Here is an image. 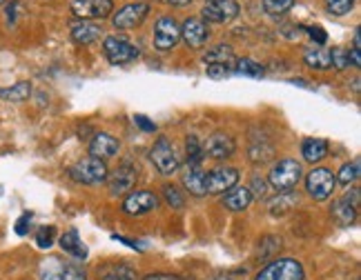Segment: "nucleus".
Segmentation results:
<instances>
[{
	"instance_id": "aec40b11",
	"label": "nucleus",
	"mask_w": 361,
	"mask_h": 280,
	"mask_svg": "<svg viewBox=\"0 0 361 280\" xmlns=\"http://www.w3.org/2000/svg\"><path fill=\"white\" fill-rule=\"evenodd\" d=\"M61 249L67 256H72L74 260H85L87 258V247L80 241V236L76 229H69L61 236Z\"/></svg>"
},
{
	"instance_id": "473e14b6",
	"label": "nucleus",
	"mask_w": 361,
	"mask_h": 280,
	"mask_svg": "<svg viewBox=\"0 0 361 280\" xmlns=\"http://www.w3.org/2000/svg\"><path fill=\"white\" fill-rule=\"evenodd\" d=\"M163 198H165V203H168L172 209H183L185 207L183 193H180L178 187H174V185H165L163 187Z\"/></svg>"
},
{
	"instance_id": "49530a36",
	"label": "nucleus",
	"mask_w": 361,
	"mask_h": 280,
	"mask_svg": "<svg viewBox=\"0 0 361 280\" xmlns=\"http://www.w3.org/2000/svg\"><path fill=\"white\" fill-rule=\"evenodd\" d=\"M353 89H355V91L359 94V78H355V82H353Z\"/></svg>"
},
{
	"instance_id": "cd10ccee",
	"label": "nucleus",
	"mask_w": 361,
	"mask_h": 280,
	"mask_svg": "<svg viewBox=\"0 0 361 280\" xmlns=\"http://www.w3.org/2000/svg\"><path fill=\"white\" fill-rule=\"evenodd\" d=\"M30 96H32V85L27 80L16 82V85H11V87L0 89V98H3V101H9V103H25Z\"/></svg>"
},
{
	"instance_id": "f03ea898",
	"label": "nucleus",
	"mask_w": 361,
	"mask_h": 280,
	"mask_svg": "<svg viewBox=\"0 0 361 280\" xmlns=\"http://www.w3.org/2000/svg\"><path fill=\"white\" fill-rule=\"evenodd\" d=\"M67 174H69V178L76 180V183H80V185H101V183H105L107 176H109L105 160L92 158V156L76 160L67 170Z\"/></svg>"
},
{
	"instance_id": "5701e85b",
	"label": "nucleus",
	"mask_w": 361,
	"mask_h": 280,
	"mask_svg": "<svg viewBox=\"0 0 361 280\" xmlns=\"http://www.w3.org/2000/svg\"><path fill=\"white\" fill-rule=\"evenodd\" d=\"M203 63L205 65H228V67H234L237 58H234V51H232L230 45H216V47L205 51Z\"/></svg>"
},
{
	"instance_id": "20e7f679",
	"label": "nucleus",
	"mask_w": 361,
	"mask_h": 280,
	"mask_svg": "<svg viewBox=\"0 0 361 280\" xmlns=\"http://www.w3.org/2000/svg\"><path fill=\"white\" fill-rule=\"evenodd\" d=\"M303 278H305L303 265L295 258L272 260L255 276V280H303Z\"/></svg>"
},
{
	"instance_id": "a19ab883",
	"label": "nucleus",
	"mask_w": 361,
	"mask_h": 280,
	"mask_svg": "<svg viewBox=\"0 0 361 280\" xmlns=\"http://www.w3.org/2000/svg\"><path fill=\"white\" fill-rule=\"evenodd\" d=\"M30 222H32V214L20 216L18 222H16V234H18V236H25L27 231H30Z\"/></svg>"
},
{
	"instance_id": "79ce46f5",
	"label": "nucleus",
	"mask_w": 361,
	"mask_h": 280,
	"mask_svg": "<svg viewBox=\"0 0 361 280\" xmlns=\"http://www.w3.org/2000/svg\"><path fill=\"white\" fill-rule=\"evenodd\" d=\"M308 34H310V38L314 40V43H319V45H324L326 40H328V36H326V32L322 30V27H308Z\"/></svg>"
},
{
	"instance_id": "412c9836",
	"label": "nucleus",
	"mask_w": 361,
	"mask_h": 280,
	"mask_svg": "<svg viewBox=\"0 0 361 280\" xmlns=\"http://www.w3.org/2000/svg\"><path fill=\"white\" fill-rule=\"evenodd\" d=\"M301 153H303V160H308L312 165L322 163L328 156V140H324V138H308V140H303Z\"/></svg>"
},
{
	"instance_id": "a878e982",
	"label": "nucleus",
	"mask_w": 361,
	"mask_h": 280,
	"mask_svg": "<svg viewBox=\"0 0 361 280\" xmlns=\"http://www.w3.org/2000/svg\"><path fill=\"white\" fill-rule=\"evenodd\" d=\"M297 203L299 201L290 191H279V196H274V198L268 203V209L272 212V216H283L288 212H293Z\"/></svg>"
},
{
	"instance_id": "7ed1b4c3",
	"label": "nucleus",
	"mask_w": 361,
	"mask_h": 280,
	"mask_svg": "<svg viewBox=\"0 0 361 280\" xmlns=\"http://www.w3.org/2000/svg\"><path fill=\"white\" fill-rule=\"evenodd\" d=\"M301 176H303L301 163H297L295 158H283L272 167V172L268 176V185L274 187L276 191H293L301 183Z\"/></svg>"
},
{
	"instance_id": "bb28decb",
	"label": "nucleus",
	"mask_w": 361,
	"mask_h": 280,
	"mask_svg": "<svg viewBox=\"0 0 361 280\" xmlns=\"http://www.w3.org/2000/svg\"><path fill=\"white\" fill-rule=\"evenodd\" d=\"M185 160H188L190 170H194V167H201V163L205 160L203 143L197 136H188V140H185Z\"/></svg>"
},
{
	"instance_id": "f257e3e1",
	"label": "nucleus",
	"mask_w": 361,
	"mask_h": 280,
	"mask_svg": "<svg viewBox=\"0 0 361 280\" xmlns=\"http://www.w3.org/2000/svg\"><path fill=\"white\" fill-rule=\"evenodd\" d=\"M40 280H85V269L76 260H65V258H47L40 262L38 267Z\"/></svg>"
},
{
	"instance_id": "c03bdc74",
	"label": "nucleus",
	"mask_w": 361,
	"mask_h": 280,
	"mask_svg": "<svg viewBox=\"0 0 361 280\" xmlns=\"http://www.w3.org/2000/svg\"><path fill=\"white\" fill-rule=\"evenodd\" d=\"M18 9H20V7H18V3H11V5L7 7V20H9V25L16 23V18H18L16 13H18Z\"/></svg>"
},
{
	"instance_id": "37998d69",
	"label": "nucleus",
	"mask_w": 361,
	"mask_h": 280,
	"mask_svg": "<svg viewBox=\"0 0 361 280\" xmlns=\"http://www.w3.org/2000/svg\"><path fill=\"white\" fill-rule=\"evenodd\" d=\"M143 280H185V278H180L176 274H149Z\"/></svg>"
},
{
	"instance_id": "6ab92c4d",
	"label": "nucleus",
	"mask_w": 361,
	"mask_h": 280,
	"mask_svg": "<svg viewBox=\"0 0 361 280\" xmlns=\"http://www.w3.org/2000/svg\"><path fill=\"white\" fill-rule=\"evenodd\" d=\"M69 34H72V40L76 45H92L94 40L101 38V27L92 23V20H74L69 25Z\"/></svg>"
},
{
	"instance_id": "4468645a",
	"label": "nucleus",
	"mask_w": 361,
	"mask_h": 280,
	"mask_svg": "<svg viewBox=\"0 0 361 280\" xmlns=\"http://www.w3.org/2000/svg\"><path fill=\"white\" fill-rule=\"evenodd\" d=\"M180 40V27L172 16H161L154 25V47L159 51L172 49Z\"/></svg>"
},
{
	"instance_id": "9b49d317",
	"label": "nucleus",
	"mask_w": 361,
	"mask_h": 280,
	"mask_svg": "<svg viewBox=\"0 0 361 280\" xmlns=\"http://www.w3.org/2000/svg\"><path fill=\"white\" fill-rule=\"evenodd\" d=\"M159 207V196L149 189H138L130 191V196L123 203V212L128 216H145L149 212H154Z\"/></svg>"
},
{
	"instance_id": "72a5a7b5",
	"label": "nucleus",
	"mask_w": 361,
	"mask_h": 280,
	"mask_svg": "<svg viewBox=\"0 0 361 280\" xmlns=\"http://www.w3.org/2000/svg\"><path fill=\"white\" fill-rule=\"evenodd\" d=\"M279 249H281V238L266 236V238H263V241L259 243V256H261V258H270V256H274Z\"/></svg>"
},
{
	"instance_id": "e433bc0d",
	"label": "nucleus",
	"mask_w": 361,
	"mask_h": 280,
	"mask_svg": "<svg viewBox=\"0 0 361 280\" xmlns=\"http://www.w3.org/2000/svg\"><path fill=\"white\" fill-rule=\"evenodd\" d=\"M205 74L212 80H226L234 74V67L228 65H205Z\"/></svg>"
},
{
	"instance_id": "c9c22d12",
	"label": "nucleus",
	"mask_w": 361,
	"mask_h": 280,
	"mask_svg": "<svg viewBox=\"0 0 361 280\" xmlns=\"http://www.w3.org/2000/svg\"><path fill=\"white\" fill-rule=\"evenodd\" d=\"M330 65L337 69V72H343V69H348L350 67V56L345 49L341 47H335L330 51Z\"/></svg>"
},
{
	"instance_id": "7c9ffc66",
	"label": "nucleus",
	"mask_w": 361,
	"mask_h": 280,
	"mask_svg": "<svg viewBox=\"0 0 361 280\" xmlns=\"http://www.w3.org/2000/svg\"><path fill=\"white\" fill-rule=\"evenodd\" d=\"M295 5V0H263V9L266 13H270L272 18H279L283 16L286 11H290Z\"/></svg>"
},
{
	"instance_id": "2f4dec72",
	"label": "nucleus",
	"mask_w": 361,
	"mask_h": 280,
	"mask_svg": "<svg viewBox=\"0 0 361 280\" xmlns=\"http://www.w3.org/2000/svg\"><path fill=\"white\" fill-rule=\"evenodd\" d=\"M359 170H361V163L359 160H353V163H345L343 167H341V172H339V183L341 185H350V183H355V180L359 178Z\"/></svg>"
},
{
	"instance_id": "dca6fc26",
	"label": "nucleus",
	"mask_w": 361,
	"mask_h": 280,
	"mask_svg": "<svg viewBox=\"0 0 361 280\" xmlns=\"http://www.w3.org/2000/svg\"><path fill=\"white\" fill-rule=\"evenodd\" d=\"M237 151V143H234V138L224 134V132H216L212 134L210 138L203 143V153L205 158H212V160H226L230 158L232 153Z\"/></svg>"
},
{
	"instance_id": "de8ad7c7",
	"label": "nucleus",
	"mask_w": 361,
	"mask_h": 280,
	"mask_svg": "<svg viewBox=\"0 0 361 280\" xmlns=\"http://www.w3.org/2000/svg\"><path fill=\"white\" fill-rule=\"evenodd\" d=\"M214 280H228V278H214Z\"/></svg>"
},
{
	"instance_id": "b1692460",
	"label": "nucleus",
	"mask_w": 361,
	"mask_h": 280,
	"mask_svg": "<svg viewBox=\"0 0 361 280\" xmlns=\"http://www.w3.org/2000/svg\"><path fill=\"white\" fill-rule=\"evenodd\" d=\"M183 187L188 189V193L197 196V198H201V196H207L205 193V172L201 170V167L188 170V174L183 176Z\"/></svg>"
},
{
	"instance_id": "4be33fe9",
	"label": "nucleus",
	"mask_w": 361,
	"mask_h": 280,
	"mask_svg": "<svg viewBox=\"0 0 361 280\" xmlns=\"http://www.w3.org/2000/svg\"><path fill=\"white\" fill-rule=\"evenodd\" d=\"M250 203H252V193H250L247 187H232L224 198V205L230 209V212H237V214L247 209Z\"/></svg>"
},
{
	"instance_id": "0eeeda50",
	"label": "nucleus",
	"mask_w": 361,
	"mask_h": 280,
	"mask_svg": "<svg viewBox=\"0 0 361 280\" xmlns=\"http://www.w3.org/2000/svg\"><path fill=\"white\" fill-rule=\"evenodd\" d=\"M103 51H105V58L112 63V65H128L132 61L138 58V47H134L130 40L118 38V36H107L105 43H103Z\"/></svg>"
},
{
	"instance_id": "ea45409f",
	"label": "nucleus",
	"mask_w": 361,
	"mask_h": 280,
	"mask_svg": "<svg viewBox=\"0 0 361 280\" xmlns=\"http://www.w3.org/2000/svg\"><path fill=\"white\" fill-rule=\"evenodd\" d=\"M134 122H136V127H141V129L147 132V134H154V132H157V125L152 122L147 116H141V114H138V116H134Z\"/></svg>"
},
{
	"instance_id": "f8f14e48",
	"label": "nucleus",
	"mask_w": 361,
	"mask_h": 280,
	"mask_svg": "<svg viewBox=\"0 0 361 280\" xmlns=\"http://www.w3.org/2000/svg\"><path fill=\"white\" fill-rule=\"evenodd\" d=\"M72 11L78 20H103L114 11V3L112 0H74Z\"/></svg>"
},
{
	"instance_id": "ddd939ff",
	"label": "nucleus",
	"mask_w": 361,
	"mask_h": 280,
	"mask_svg": "<svg viewBox=\"0 0 361 280\" xmlns=\"http://www.w3.org/2000/svg\"><path fill=\"white\" fill-rule=\"evenodd\" d=\"M332 218H335L341 227H348L357 220V214H359V189H353L343 196V198L332 203V209H330Z\"/></svg>"
},
{
	"instance_id": "393cba45",
	"label": "nucleus",
	"mask_w": 361,
	"mask_h": 280,
	"mask_svg": "<svg viewBox=\"0 0 361 280\" xmlns=\"http://www.w3.org/2000/svg\"><path fill=\"white\" fill-rule=\"evenodd\" d=\"M303 63L308 65L310 69H317V72H328V69L332 67L330 65V51L319 49V47L305 51L303 53Z\"/></svg>"
},
{
	"instance_id": "423d86ee",
	"label": "nucleus",
	"mask_w": 361,
	"mask_h": 280,
	"mask_svg": "<svg viewBox=\"0 0 361 280\" xmlns=\"http://www.w3.org/2000/svg\"><path fill=\"white\" fill-rule=\"evenodd\" d=\"M149 160L163 176L174 174L178 170V165H180L174 145L170 143V138H165V136H161L154 143V147L149 149Z\"/></svg>"
},
{
	"instance_id": "f704fd0d",
	"label": "nucleus",
	"mask_w": 361,
	"mask_h": 280,
	"mask_svg": "<svg viewBox=\"0 0 361 280\" xmlns=\"http://www.w3.org/2000/svg\"><path fill=\"white\" fill-rule=\"evenodd\" d=\"M355 3L357 0H326V7L332 16H345V13L353 11Z\"/></svg>"
},
{
	"instance_id": "1a4fd4ad",
	"label": "nucleus",
	"mask_w": 361,
	"mask_h": 280,
	"mask_svg": "<svg viewBox=\"0 0 361 280\" xmlns=\"http://www.w3.org/2000/svg\"><path fill=\"white\" fill-rule=\"evenodd\" d=\"M201 16H203L201 20L205 23L224 25L239 16V5H237V0H205Z\"/></svg>"
},
{
	"instance_id": "58836bf2",
	"label": "nucleus",
	"mask_w": 361,
	"mask_h": 280,
	"mask_svg": "<svg viewBox=\"0 0 361 280\" xmlns=\"http://www.w3.org/2000/svg\"><path fill=\"white\" fill-rule=\"evenodd\" d=\"M250 193H252V198L255 196H259V198H266V193H268V183L263 180L261 176H252V183H250Z\"/></svg>"
},
{
	"instance_id": "f3484780",
	"label": "nucleus",
	"mask_w": 361,
	"mask_h": 280,
	"mask_svg": "<svg viewBox=\"0 0 361 280\" xmlns=\"http://www.w3.org/2000/svg\"><path fill=\"white\" fill-rule=\"evenodd\" d=\"M180 38H183L192 49H201L205 47L207 38H210V27L201 18H188L180 25Z\"/></svg>"
},
{
	"instance_id": "4c0bfd02",
	"label": "nucleus",
	"mask_w": 361,
	"mask_h": 280,
	"mask_svg": "<svg viewBox=\"0 0 361 280\" xmlns=\"http://www.w3.org/2000/svg\"><path fill=\"white\" fill-rule=\"evenodd\" d=\"M54 241H56V229L54 227H40L36 231V245L40 249H49L54 245Z\"/></svg>"
},
{
	"instance_id": "6e6552de",
	"label": "nucleus",
	"mask_w": 361,
	"mask_h": 280,
	"mask_svg": "<svg viewBox=\"0 0 361 280\" xmlns=\"http://www.w3.org/2000/svg\"><path fill=\"white\" fill-rule=\"evenodd\" d=\"M136 180H138V170H136V165L130 163V160H125L123 165H118L114 174L112 176H107V187H109V193L112 196H123V193H130L132 187L136 185Z\"/></svg>"
},
{
	"instance_id": "2eb2a0df",
	"label": "nucleus",
	"mask_w": 361,
	"mask_h": 280,
	"mask_svg": "<svg viewBox=\"0 0 361 280\" xmlns=\"http://www.w3.org/2000/svg\"><path fill=\"white\" fill-rule=\"evenodd\" d=\"M147 16H149L147 3H130L114 13L112 23H114L116 30H134V27L141 25Z\"/></svg>"
},
{
	"instance_id": "a211bd4d",
	"label": "nucleus",
	"mask_w": 361,
	"mask_h": 280,
	"mask_svg": "<svg viewBox=\"0 0 361 280\" xmlns=\"http://www.w3.org/2000/svg\"><path fill=\"white\" fill-rule=\"evenodd\" d=\"M121 149V143L112 136V134H94L90 140V153L92 158H99V160H107V158H114Z\"/></svg>"
},
{
	"instance_id": "c85d7f7f",
	"label": "nucleus",
	"mask_w": 361,
	"mask_h": 280,
	"mask_svg": "<svg viewBox=\"0 0 361 280\" xmlns=\"http://www.w3.org/2000/svg\"><path fill=\"white\" fill-rule=\"evenodd\" d=\"M103 278L105 280H136L138 276H136V272L130 267V265L121 262V265H109V267H105Z\"/></svg>"
},
{
	"instance_id": "09e8293b",
	"label": "nucleus",
	"mask_w": 361,
	"mask_h": 280,
	"mask_svg": "<svg viewBox=\"0 0 361 280\" xmlns=\"http://www.w3.org/2000/svg\"><path fill=\"white\" fill-rule=\"evenodd\" d=\"M0 3H3V0H0Z\"/></svg>"
},
{
	"instance_id": "a18cd8bd",
	"label": "nucleus",
	"mask_w": 361,
	"mask_h": 280,
	"mask_svg": "<svg viewBox=\"0 0 361 280\" xmlns=\"http://www.w3.org/2000/svg\"><path fill=\"white\" fill-rule=\"evenodd\" d=\"M170 5H174V7H185V5H190L192 0H168Z\"/></svg>"
},
{
	"instance_id": "9d476101",
	"label": "nucleus",
	"mask_w": 361,
	"mask_h": 280,
	"mask_svg": "<svg viewBox=\"0 0 361 280\" xmlns=\"http://www.w3.org/2000/svg\"><path fill=\"white\" fill-rule=\"evenodd\" d=\"M239 183V172L234 167H216L205 172V193H226Z\"/></svg>"
},
{
	"instance_id": "c756f323",
	"label": "nucleus",
	"mask_w": 361,
	"mask_h": 280,
	"mask_svg": "<svg viewBox=\"0 0 361 280\" xmlns=\"http://www.w3.org/2000/svg\"><path fill=\"white\" fill-rule=\"evenodd\" d=\"M234 72L250 76V78H261L263 74H266V69H263V65L250 61V58H239L237 63H234Z\"/></svg>"
},
{
	"instance_id": "39448f33",
	"label": "nucleus",
	"mask_w": 361,
	"mask_h": 280,
	"mask_svg": "<svg viewBox=\"0 0 361 280\" xmlns=\"http://www.w3.org/2000/svg\"><path fill=\"white\" fill-rule=\"evenodd\" d=\"M335 185H337V178L330 170H326V167H317V170H312L305 176V191H308V196L317 203L328 201L332 191H335Z\"/></svg>"
}]
</instances>
